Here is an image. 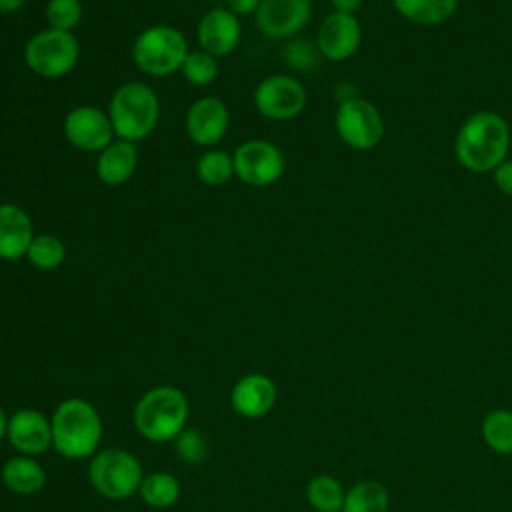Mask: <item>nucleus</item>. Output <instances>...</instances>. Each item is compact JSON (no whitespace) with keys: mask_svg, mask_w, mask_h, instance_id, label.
Segmentation results:
<instances>
[{"mask_svg":"<svg viewBox=\"0 0 512 512\" xmlns=\"http://www.w3.org/2000/svg\"><path fill=\"white\" fill-rule=\"evenodd\" d=\"M510 126L506 118L494 110L470 114L456 132L454 156L458 164L472 174H488L510 150Z\"/></svg>","mask_w":512,"mask_h":512,"instance_id":"obj_1","label":"nucleus"},{"mask_svg":"<svg viewBox=\"0 0 512 512\" xmlns=\"http://www.w3.org/2000/svg\"><path fill=\"white\" fill-rule=\"evenodd\" d=\"M50 426L52 448L68 460L92 458L100 448L104 424L96 406L84 398L62 400L50 416Z\"/></svg>","mask_w":512,"mask_h":512,"instance_id":"obj_2","label":"nucleus"},{"mask_svg":"<svg viewBox=\"0 0 512 512\" xmlns=\"http://www.w3.org/2000/svg\"><path fill=\"white\" fill-rule=\"evenodd\" d=\"M190 404L186 394L170 384H160L146 390L132 412L136 432L156 444L176 440L186 428Z\"/></svg>","mask_w":512,"mask_h":512,"instance_id":"obj_3","label":"nucleus"},{"mask_svg":"<svg viewBox=\"0 0 512 512\" xmlns=\"http://www.w3.org/2000/svg\"><path fill=\"white\" fill-rule=\"evenodd\" d=\"M106 112L116 138L138 144L154 132L160 120V100L146 82L130 80L114 90Z\"/></svg>","mask_w":512,"mask_h":512,"instance_id":"obj_4","label":"nucleus"},{"mask_svg":"<svg viewBox=\"0 0 512 512\" xmlns=\"http://www.w3.org/2000/svg\"><path fill=\"white\" fill-rule=\"evenodd\" d=\"M188 52L184 32L172 24H152L144 28L132 44L136 68L152 78H166L180 72Z\"/></svg>","mask_w":512,"mask_h":512,"instance_id":"obj_5","label":"nucleus"},{"mask_svg":"<svg viewBox=\"0 0 512 512\" xmlns=\"http://www.w3.org/2000/svg\"><path fill=\"white\" fill-rule=\"evenodd\" d=\"M80 60V42L74 32L44 28L24 44V64L40 78L56 80L68 76Z\"/></svg>","mask_w":512,"mask_h":512,"instance_id":"obj_6","label":"nucleus"},{"mask_svg":"<svg viewBox=\"0 0 512 512\" xmlns=\"http://www.w3.org/2000/svg\"><path fill=\"white\" fill-rule=\"evenodd\" d=\"M144 472L140 460L124 448H102L88 464L92 488L108 500H126L140 490Z\"/></svg>","mask_w":512,"mask_h":512,"instance_id":"obj_7","label":"nucleus"},{"mask_svg":"<svg viewBox=\"0 0 512 512\" xmlns=\"http://www.w3.org/2000/svg\"><path fill=\"white\" fill-rule=\"evenodd\" d=\"M334 128L348 148L360 152L376 148L384 138V118L380 110L360 96L338 102Z\"/></svg>","mask_w":512,"mask_h":512,"instance_id":"obj_8","label":"nucleus"},{"mask_svg":"<svg viewBox=\"0 0 512 512\" xmlns=\"http://www.w3.org/2000/svg\"><path fill=\"white\" fill-rule=\"evenodd\" d=\"M236 178L252 188H266L276 184L286 168L284 152L268 140L250 138L232 152Z\"/></svg>","mask_w":512,"mask_h":512,"instance_id":"obj_9","label":"nucleus"},{"mask_svg":"<svg viewBox=\"0 0 512 512\" xmlns=\"http://www.w3.org/2000/svg\"><path fill=\"white\" fill-rule=\"evenodd\" d=\"M252 102L260 116L274 122H286L304 112L308 94L296 76L270 74L256 84Z\"/></svg>","mask_w":512,"mask_h":512,"instance_id":"obj_10","label":"nucleus"},{"mask_svg":"<svg viewBox=\"0 0 512 512\" xmlns=\"http://www.w3.org/2000/svg\"><path fill=\"white\" fill-rule=\"evenodd\" d=\"M66 140L82 152H102L116 140L108 112L94 104H80L68 110L62 122Z\"/></svg>","mask_w":512,"mask_h":512,"instance_id":"obj_11","label":"nucleus"},{"mask_svg":"<svg viewBox=\"0 0 512 512\" xmlns=\"http://www.w3.org/2000/svg\"><path fill=\"white\" fill-rule=\"evenodd\" d=\"M312 20V0H262L254 14L256 28L272 40L298 36Z\"/></svg>","mask_w":512,"mask_h":512,"instance_id":"obj_12","label":"nucleus"},{"mask_svg":"<svg viewBox=\"0 0 512 512\" xmlns=\"http://www.w3.org/2000/svg\"><path fill=\"white\" fill-rule=\"evenodd\" d=\"M230 128V110L224 100L216 96L196 98L184 116V130L188 138L202 148H214L224 140Z\"/></svg>","mask_w":512,"mask_h":512,"instance_id":"obj_13","label":"nucleus"},{"mask_svg":"<svg viewBox=\"0 0 512 512\" xmlns=\"http://www.w3.org/2000/svg\"><path fill=\"white\" fill-rule=\"evenodd\" d=\"M316 44L326 60H350L362 44V26L354 14L330 12L318 26Z\"/></svg>","mask_w":512,"mask_h":512,"instance_id":"obj_14","label":"nucleus"},{"mask_svg":"<svg viewBox=\"0 0 512 512\" xmlns=\"http://www.w3.org/2000/svg\"><path fill=\"white\" fill-rule=\"evenodd\" d=\"M242 38L240 18L228 8H210L202 14L196 26V40L200 50L212 54L214 58H224L232 54Z\"/></svg>","mask_w":512,"mask_h":512,"instance_id":"obj_15","label":"nucleus"},{"mask_svg":"<svg viewBox=\"0 0 512 512\" xmlns=\"http://www.w3.org/2000/svg\"><path fill=\"white\" fill-rule=\"evenodd\" d=\"M6 438L18 454L40 456L52 448L50 418L36 408H20L10 414Z\"/></svg>","mask_w":512,"mask_h":512,"instance_id":"obj_16","label":"nucleus"},{"mask_svg":"<svg viewBox=\"0 0 512 512\" xmlns=\"http://www.w3.org/2000/svg\"><path fill=\"white\" fill-rule=\"evenodd\" d=\"M278 398V388L274 380L262 372L244 374L230 390L232 410L248 420L266 416Z\"/></svg>","mask_w":512,"mask_h":512,"instance_id":"obj_17","label":"nucleus"},{"mask_svg":"<svg viewBox=\"0 0 512 512\" xmlns=\"http://www.w3.org/2000/svg\"><path fill=\"white\" fill-rule=\"evenodd\" d=\"M34 234L32 218L22 206L14 202L0 204V260L26 258Z\"/></svg>","mask_w":512,"mask_h":512,"instance_id":"obj_18","label":"nucleus"},{"mask_svg":"<svg viewBox=\"0 0 512 512\" xmlns=\"http://www.w3.org/2000/svg\"><path fill=\"white\" fill-rule=\"evenodd\" d=\"M96 178L110 188L126 184L138 168V150L134 142L116 138L96 156Z\"/></svg>","mask_w":512,"mask_h":512,"instance_id":"obj_19","label":"nucleus"},{"mask_svg":"<svg viewBox=\"0 0 512 512\" xmlns=\"http://www.w3.org/2000/svg\"><path fill=\"white\" fill-rule=\"evenodd\" d=\"M2 484L18 496H32L46 484V470L34 460V456H12L2 464Z\"/></svg>","mask_w":512,"mask_h":512,"instance_id":"obj_20","label":"nucleus"},{"mask_svg":"<svg viewBox=\"0 0 512 512\" xmlns=\"http://www.w3.org/2000/svg\"><path fill=\"white\" fill-rule=\"evenodd\" d=\"M394 10L412 24L438 26L444 24L458 8V0H390Z\"/></svg>","mask_w":512,"mask_h":512,"instance_id":"obj_21","label":"nucleus"},{"mask_svg":"<svg viewBox=\"0 0 512 512\" xmlns=\"http://www.w3.org/2000/svg\"><path fill=\"white\" fill-rule=\"evenodd\" d=\"M138 494L144 500V504H148L150 508L162 510V508H170L178 502V498L182 494V486L174 474L158 470V472L146 474L142 478Z\"/></svg>","mask_w":512,"mask_h":512,"instance_id":"obj_22","label":"nucleus"},{"mask_svg":"<svg viewBox=\"0 0 512 512\" xmlns=\"http://www.w3.org/2000/svg\"><path fill=\"white\" fill-rule=\"evenodd\" d=\"M390 496L382 482L360 480L344 496L342 512H388Z\"/></svg>","mask_w":512,"mask_h":512,"instance_id":"obj_23","label":"nucleus"},{"mask_svg":"<svg viewBox=\"0 0 512 512\" xmlns=\"http://www.w3.org/2000/svg\"><path fill=\"white\" fill-rule=\"evenodd\" d=\"M26 260L42 272H52L56 268H60L66 260V244L50 232H40L34 234L28 252H26Z\"/></svg>","mask_w":512,"mask_h":512,"instance_id":"obj_24","label":"nucleus"},{"mask_svg":"<svg viewBox=\"0 0 512 512\" xmlns=\"http://www.w3.org/2000/svg\"><path fill=\"white\" fill-rule=\"evenodd\" d=\"M344 488L330 474L314 476L306 486V500L316 512H342Z\"/></svg>","mask_w":512,"mask_h":512,"instance_id":"obj_25","label":"nucleus"},{"mask_svg":"<svg viewBox=\"0 0 512 512\" xmlns=\"http://www.w3.org/2000/svg\"><path fill=\"white\" fill-rule=\"evenodd\" d=\"M482 438L496 454H512V410H490L482 420Z\"/></svg>","mask_w":512,"mask_h":512,"instance_id":"obj_26","label":"nucleus"},{"mask_svg":"<svg viewBox=\"0 0 512 512\" xmlns=\"http://www.w3.org/2000/svg\"><path fill=\"white\" fill-rule=\"evenodd\" d=\"M196 176L206 186H224L236 176L232 154L220 148H208L196 162Z\"/></svg>","mask_w":512,"mask_h":512,"instance_id":"obj_27","label":"nucleus"},{"mask_svg":"<svg viewBox=\"0 0 512 512\" xmlns=\"http://www.w3.org/2000/svg\"><path fill=\"white\" fill-rule=\"evenodd\" d=\"M322 54L318 50L316 40L312 42L310 38H302V36H294L290 38L284 48H282V60L284 64L298 74H308L312 72L318 62H320Z\"/></svg>","mask_w":512,"mask_h":512,"instance_id":"obj_28","label":"nucleus"},{"mask_svg":"<svg viewBox=\"0 0 512 512\" xmlns=\"http://www.w3.org/2000/svg\"><path fill=\"white\" fill-rule=\"evenodd\" d=\"M182 78L192 86H208L218 76V58L204 50H190L180 68Z\"/></svg>","mask_w":512,"mask_h":512,"instance_id":"obj_29","label":"nucleus"},{"mask_svg":"<svg viewBox=\"0 0 512 512\" xmlns=\"http://www.w3.org/2000/svg\"><path fill=\"white\" fill-rule=\"evenodd\" d=\"M84 8L80 0H48L44 6V18L48 28L74 32L82 22Z\"/></svg>","mask_w":512,"mask_h":512,"instance_id":"obj_30","label":"nucleus"},{"mask_svg":"<svg viewBox=\"0 0 512 512\" xmlns=\"http://www.w3.org/2000/svg\"><path fill=\"white\" fill-rule=\"evenodd\" d=\"M176 454L182 462L198 466L208 456V440L200 430L184 428L176 438Z\"/></svg>","mask_w":512,"mask_h":512,"instance_id":"obj_31","label":"nucleus"},{"mask_svg":"<svg viewBox=\"0 0 512 512\" xmlns=\"http://www.w3.org/2000/svg\"><path fill=\"white\" fill-rule=\"evenodd\" d=\"M492 180H494V186H496L504 196H512V160H510V158L502 160V162L492 170Z\"/></svg>","mask_w":512,"mask_h":512,"instance_id":"obj_32","label":"nucleus"},{"mask_svg":"<svg viewBox=\"0 0 512 512\" xmlns=\"http://www.w3.org/2000/svg\"><path fill=\"white\" fill-rule=\"evenodd\" d=\"M260 4H262V0H226V8L230 12H234L238 18L248 16V14H256Z\"/></svg>","mask_w":512,"mask_h":512,"instance_id":"obj_33","label":"nucleus"},{"mask_svg":"<svg viewBox=\"0 0 512 512\" xmlns=\"http://www.w3.org/2000/svg\"><path fill=\"white\" fill-rule=\"evenodd\" d=\"M332 6V12H342V14H354L362 8L364 0H328Z\"/></svg>","mask_w":512,"mask_h":512,"instance_id":"obj_34","label":"nucleus"},{"mask_svg":"<svg viewBox=\"0 0 512 512\" xmlns=\"http://www.w3.org/2000/svg\"><path fill=\"white\" fill-rule=\"evenodd\" d=\"M28 0H0V14H14L18 12Z\"/></svg>","mask_w":512,"mask_h":512,"instance_id":"obj_35","label":"nucleus"},{"mask_svg":"<svg viewBox=\"0 0 512 512\" xmlns=\"http://www.w3.org/2000/svg\"><path fill=\"white\" fill-rule=\"evenodd\" d=\"M8 420L10 416L6 414V410L0 406V442L6 438V432H8Z\"/></svg>","mask_w":512,"mask_h":512,"instance_id":"obj_36","label":"nucleus"}]
</instances>
